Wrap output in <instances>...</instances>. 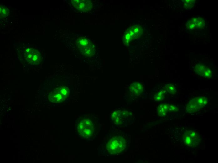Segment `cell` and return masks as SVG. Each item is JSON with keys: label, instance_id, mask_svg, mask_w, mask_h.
Segmentation results:
<instances>
[{"label": "cell", "instance_id": "1", "mask_svg": "<svg viewBox=\"0 0 218 163\" xmlns=\"http://www.w3.org/2000/svg\"><path fill=\"white\" fill-rule=\"evenodd\" d=\"M76 129L78 134L86 140L92 139L97 134L98 123L92 116H82L76 123Z\"/></svg>", "mask_w": 218, "mask_h": 163}, {"label": "cell", "instance_id": "2", "mask_svg": "<svg viewBox=\"0 0 218 163\" xmlns=\"http://www.w3.org/2000/svg\"><path fill=\"white\" fill-rule=\"evenodd\" d=\"M126 146V140L123 137L116 136L109 140L106 147L110 154L115 155L122 152L125 150Z\"/></svg>", "mask_w": 218, "mask_h": 163}, {"label": "cell", "instance_id": "3", "mask_svg": "<svg viewBox=\"0 0 218 163\" xmlns=\"http://www.w3.org/2000/svg\"><path fill=\"white\" fill-rule=\"evenodd\" d=\"M69 94V89L66 87H61L52 92L48 96L52 102L59 103L65 101Z\"/></svg>", "mask_w": 218, "mask_h": 163}, {"label": "cell", "instance_id": "4", "mask_svg": "<svg viewBox=\"0 0 218 163\" xmlns=\"http://www.w3.org/2000/svg\"><path fill=\"white\" fill-rule=\"evenodd\" d=\"M129 117V114L127 111L117 110L111 114V119L115 125H123L128 123Z\"/></svg>", "mask_w": 218, "mask_h": 163}, {"label": "cell", "instance_id": "5", "mask_svg": "<svg viewBox=\"0 0 218 163\" xmlns=\"http://www.w3.org/2000/svg\"><path fill=\"white\" fill-rule=\"evenodd\" d=\"M205 21L204 18L200 17H193L189 19L186 24L187 29L189 31L196 29H201L205 25Z\"/></svg>", "mask_w": 218, "mask_h": 163}, {"label": "cell", "instance_id": "6", "mask_svg": "<svg viewBox=\"0 0 218 163\" xmlns=\"http://www.w3.org/2000/svg\"><path fill=\"white\" fill-rule=\"evenodd\" d=\"M81 51L83 54L87 56H90L94 54V49L92 44L86 39H81L79 41Z\"/></svg>", "mask_w": 218, "mask_h": 163}, {"label": "cell", "instance_id": "7", "mask_svg": "<svg viewBox=\"0 0 218 163\" xmlns=\"http://www.w3.org/2000/svg\"><path fill=\"white\" fill-rule=\"evenodd\" d=\"M25 57L26 60L32 64H36L40 61L41 55L39 52L34 49H29L26 51Z\"/></svg>", "mask_w": 218, "mask_h": 163}, {"label": "cell", "instance_id": "8", "mask_svg": "<svg viewBox=\"0 0 218 163\" xmlns=\"http://www.w3.org/2000/svg\"><path fill=\"white\" fill-rule=\"evenodd\" d=\"M143 29L141 27L136 26L129 29L127 31L124 36V39L128 44L129 40L135 39L140 36L143 32Z\"/></svg>", "mask_w": 218, "mask_h": 163}, {"label": "cell", "instance_id": "9", "mask_svg": "<svg viewBox=\"0 0 218 163\" xmlns=\"http://www.w3.org/2000/svg\"><path fill=\"white\" fill-rule=\"evenodd\" d=\"M72 4L74 7L80 11H86L91 8L92 4L90 1L72 0Z\"/></svg>", "mask_w": 218, "mask_h": 163}, {"label": "cell", "instance_id": "10", "mask_svg": "<svg viewBox=\"0 0 218 163\" xmlns=\"http://www.w3.org/2000/svg\"><path fill=\"white\" fill-rule=\"evenodd\" d=\"M129 91L132 96H139L143 91L142 85L138 82L132 83L130 85Z\"/></svg>", "mask_w": 218, "mask_h": 163}, {"label": "cell", "instance_id": "11", "mask_svg": "<svg viewBox=\"0 0 218 163\" xmlns=\"http://www.w3.org/2000/svg\"><path fill=\"white\" fill-rule=\"evenodd\" d=\"M199 107L196 103V100L192 99L186 105V110L187 112L193 113L195 112Z\"/></svg>", "mask_w": 218, "mask_h": 163}, {"label": "cell", "instance_id": "12", "mask_svg": "<svg viewBox=\"0 0 218 163\" xmlns=\"http://www.w3.org/2000/svg\"><path fill=\"white\" fill-rule=\"evenodd\" d=\"M169 104H162L158 106L157 108L158 115L160 116H165L169 111Z\"/></svg>", "mask_w": 218, "mask_h": 163}, {"label": "cell", "instance_id": "13", "mask_svg": "<svg viewBox=\"0 0 218 163\" xmlns=\"http://www.w3.org/2000/svg\"><path fill=\"white\" fill-rule=\"evenodd\" d=\"M206 68V67L204 65L197 64L195 67V71L197 74L204 76Z\"/></svg>", "mask_w": 218, "mask_h": 163}, {"label": "cell", "instance_id": "14", "mask_svg": "<svg viewBox=\"0 0 218 163\" xmlns=\"http://www.w3.org/2000/svg\"><path fill=\"white\" fill-rule=\"evenodd\" d=\"M165 88L167 91L171 95L175 94L176 92V88L173 84H168L166 85Z\"/></svg>", "mask_w": 218, "mask_h": 163}, {"label": "cell", "instance_id": "15", "mask_svg": "<svg viewBox=\"0 0 218 163\" xmlns=\"http://www.w3.org/2000/svg\"><path fill=\"white\" fill-rule=\"evenodd\" d=\"M166 91L162 90L158 92L154 96V99L156 101H161L164 99L165 97Z\"/></svg>", "mask_w": 218, "mask_h": 163}, {"label": "cell", "instance_id": "16", "mask_svg": "<svg viewBox=\"0 0 218 163\" xmlns=\"http://www.w3.org/2000/svg\"><path fill=\"white\" fill-rule=\"evenodd\" d=\"M207 99L204 97H199L196 100V103L199 107H201L205 106L207 103Z\"/></svg>", "mask_w": 218, "mask_h": 163}, {"label": "cell", "instance_id": "17", "mask_svg": "<svg viewBox=\"0 0 218 163\" xmlns=\"http://www.w3.org/2000/svg\"><path fill=\"white\" fill-rule=\"evenodd\" d=\"M184 1V6L186 9H191L195 3V1L193 0H185Z\"/></svg>", "mask_w": 218, "mask_h": 163}, {"label": "cell", "instance_id": "18", "mask_svg": "<svg viewBox=\"0 0 218 163\" xmlns=\"http://www.w3.org/2000/svg\"><path fill=\"white\" fill-rule=\"evenodd\" d=\"M212 75L211 70L209 68L206 67V69L204 73V76L206 78L210 77Z\"/></svg>", "mask_w": 218, "mask_h": 163}, {"label": "cell", "instance_id": "19", "mask_svg": "<svg viewBox=\"0 0 218 163\" xmlns=\"http://www.w3.org/2000/svg\"><path fill=\"white\" fill-rule=\"evenodd\" d=\"M178 107L174 105H169V111L170 112L176 111L178 110Z\"/></svg>", "mask_w": 218, "mask_h": 163}, {"label": "cell", "instance_id": "20", "mask_svg": "<svg viewBox=\"0 0 218 163\" xmlns=\"http://www.w3.org/2000/svg\"><path fill=\"white\" fill-rule=\"evenodd\" d=\"M184 142L187 145H191L192 144V139L189 136L186 135L184 137Z\"/></svg>", "mask_w": 218, "mask_h": 163}, {"label": "cell", "instance_id": "21", "mask_svg": "<svg viewBox=\"0 0 218 163\" xmlns=\"http://www.w3.org/2000/svg\"><path fill=\"white\" fill-rule=\"evenodd\" d=\"M7 9L5 8H2L1 11L0 10V13L3 17L6 16V14L8 13V11Z\"/></svg>", "mask_w": 218, "mask_h": 163}]
</instances>
